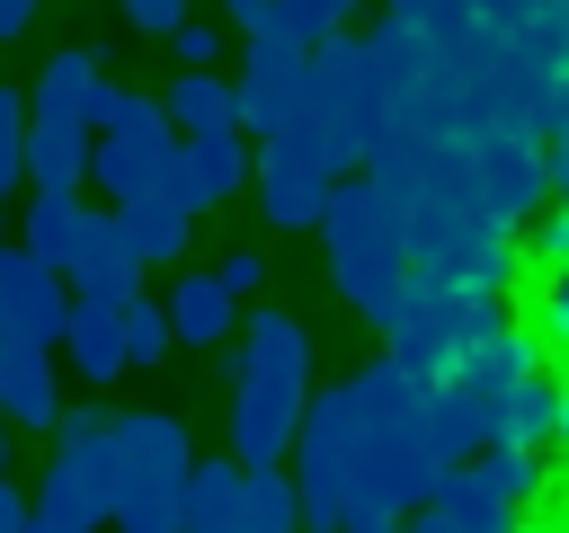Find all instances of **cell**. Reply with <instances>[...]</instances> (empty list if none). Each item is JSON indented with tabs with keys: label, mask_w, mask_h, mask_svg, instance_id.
<instances>
[{
	"label": "cell",
	"mask_w": 569,
	"mask_h": 533,
	"mask_svg": "<svg viewBox=\"0 0 569 533\" xmlns=\"http://www.w3.org/2000/svg\"><path fill=\"white\" fill-rule=\"evenodd\" d=\"M462 471L436 418V382L400 373L373 355L356 382L311 391L302 444H293V489H302V533H356V524H400L409 506H436V489Z\"/></svg>",
	"instance_id": "1"
},
{
	"label": "cell",
	"mask_w": 569,
	"mask_h": 533,
	"mask_svg": "<svg viewBox=\"0 0 569 533\" xmlns=\"http://www.w3.org/2000/svg\"><path fill=\"white\" fill-rule=\"evenodd\" d=\"M311 418V329L293 311H249L231 338V453L284 471Z\"/></svg>",
	"instance_id": "2"
},
{
	"label": "cell",
	"mask_w": 569,
	"mask_h": 533,
	"mask_svg": "<svg viewBox=\"0 0 569 533\" xmlns=\"http://www.w3.org/2000/svg\"><path fill=\"white\" fill-rule=\"evenodd\" d=\"M320 249H329V284H338V302L356 311V320H373V329H391V311H400V293H409V222H400V204L373 187V178H338V204H329V222H320Z\"/></svg>",
	"instance_id": "3"
},
{
	"label": "cell",
	"mask_w": 569,
	"mask_h": 533,
	"mask_svg": "<svg viewBox=\"0 0 569 533\" xmlns=\"http://www.w3.org/2000/svg\"><path fill=\"white\" fill-rule=\"evenodd\" d=\"M409 266L453 293L498 302L516 284V222H498L489 204H427V213H409Z\"/></svg>",
	"instance_id": "4"
},
{
	"label": "cell",
	"mask_w": 569,
	"mask_h": 533,
	"mask_svg": "<svg viewBox=\"0 0 569 533\" xmlns=\"http://www.w3.org/2000/svg\"><path fill=\"white\" fill-rule=\"evenodd\" d=\"M507 311L498 302H480V293H453V284H436V275H409V293H400V311H391V364L400 373H418V382H445L489 329H498Z\"/></svg>",
	"instance_id": "5"
},
{
	"label": "cell",
	"mask_w": 569,
	"mask_h": 533,
	"mask_svg": "<svg viewBox=\"0 0 569 533\" xmlns=\"http://www.w3.org/2000/svg\"><path fill=\"white\" fill-rule=\"evenodd\" d=\"M187 533H302L293 471H249L240 453H213L187 471Z\"/></svg>",
	"instance_id": "6"
},
{
	"label": "cell",
	"mask_w": 569,
	"mask_h": 533,
	"mask_svg": "<svg viewBox=\"0 0 569 533\" xmlns=\"http://www.w3.org/2000/svg\"><path fill=\"white\" fill-rule=\"evenodd\" d=\"M542 497V453H516V444H489L471 453L427 515H445V533H525V506Z\"/></svg>",
	"instance_id": "7"
},
{
	"label": "cell",
	"mask_w": 569,
	"mask_h": 533,
	"mask_svg": "<svg viewBox=\"0 0 569 533\" xmlns=\"http://www.w3.org/2000/svg\"><path fill=\"white\" fill-rule=\"evenodd\" d=\"M249 53H240V133L249 142H276V133H293V115H302V89H311V44H293V36H240Z\"/></svg>",
	"instance_id": "8"
},
{
	"label": "cell",
	"mask_w": 569,
	"mask_h": 533,
	"mask_svg": "<svg viewBox=\"0 0 569 533\" xmlns=\"http://www.w3.org/2000/svg\"><path fill=\"white\" fill-rule=\"evenodd\" d=\"M71 311H80L71 275L44 266V258H27L9 240V258H0V346H62L71 338Z\"/></svg>",
	"instance_id": "9"
},
{
	"label": "cell",
	"mask_w": 569,
	"mask_h": 533,
	"mask_svg": "<svg viewBox=\"0 0 569 533\" xmlns=\"http://www.w3.org/2000/svg\"><path fill=\"white\" fill-rule=\"evenodd\" d=\"M329 204H338V178L302 142H258V213L276 231H320Z\"/></svg>",
	"instance_id": "10"
},
{
	"label": "cell",
	"mask_w": 569,
	"mask_h": 533,
	"mask_svg": "<svg viewBox=\"0 0 569 533\" xmlns=\"http://www.w3.org/2000/svg\"><path fill=\"white\" fill-rule=\"evenodd\" d=\"M471 178L498 222H525L551 187V151H542V133H498V142H471Z\"/></svg>",
	"instance_id": "11"
},
{
	"label": "cell",
	"mask_w": 569,
	"mask_h": 533,
	"mask_svg": "<svg viewBox=\"0 0 569 533\" xmlns=\"http://www.w3.org/2000/svg\"><path fill=\"white\" fill-rule=\"evenodd\" d=\"M169 187H178V195H187L196 213L231 204L240 187H258V151H249V133H178Z\"/></svg>",
	"instance_id": "12"
},
{
	"label": "cell",
	"mask_w": 569,
	"mask_h": 533,
	"mask_svg": "<svg viewBox=\"0 0 569 533\" xmlns=\"http://www.w3.org/2000/svg\"><path fill=\"white\" fill-rule=\"evenodd\" d=\"M71 293H80V302H107V311L142 302V249H133V231H124L116 204L89 222V249H80V266H71Z\"/></svg>",
	"instance_id": "13"
},
{
	"label": "cell",
	"mask_w": 569,
	"mask_h": 533,
	"mask_svg": "<svg viewBox=\"0 0 569 533\" xmlns=\"http://www.w3.org/2000/svg\"><path fill=\"white\" fill-rule=\"evenodd\" d=\"M107 444H116V471L124 480H187L196 471V444H187V426L169 409H116Z\"/></svg>",
	"instance_id": "14"
},
{
	"label": "cell",
	"mask_w": 569,
	"mask_h": 533,
	"mask_svg": "<svg viewBox=\"0 0 569 533\" xmlns=\"http://www.w3.org/2000/svg\"><path fill=\"white\" fill-rule=\"evenodd\" d=\"M178 160V124H151V133H98V160H89V187H107V204H133L169 178Z\"/></svg>",
	"instance_id": "15"
},
{
	"label": "cell",
	"mask_w": 569,
	"mask_h": 533,
	"mask_svg": "<svg viewBox=\"0 0 569 533\" xmlns=\"http://www.w3.org/2000/svg\"><path fill=\"white\" fill-rule=\"evenodd\" d=\"M89 222H98V204H89V195H53V187H27V213H18V249L71 275V266H80V249H89Z\"/></svg>",
	"instance_id": "16"
},
{
	"label": "cell",
	"mask_w": 569,
	"mask_h": 533,
	"mask_svg": "<svg viewBox=\"0 0 569 533\" xmlns=\"http://www.w3.org/2000/svg\"><path fill=\"white\" fill-rule=\"evenodd\" d=\"M0 418L53 435V418H62V364H53V346H0Z\"/></svg>",
	"instance_id": "17"
},
{
	"label": "cell",
	"mask_w": 569,
	"mask_h": 533,
	"mask_svg": "<svg viewBox=\"0 0 569 533\" xmlns=\"http://www.w3.org/2000/svg\"><path fill=\"white\" fill-rule=\"evenodd\" d=\"M498 444H516V453H542V444H569V373H525L516 382V400H507V418H498Z\"/></svg>",
	"instance_id": "18"
},
{
	"label": "cell",
	"mask_w": 569,
	"mask_h": 533,
	"mask_svg": "<svg viewBox=\"0 0 569 533\" xmlns=\"http://www.w3.org/2000/svg\"><path fill=\"white\" fill-rule=\"evenodd\" d=\"M89 160H98V133H89V124H71V115H36V133H27V187L80 195V187H89Z\"/></svg>",
	"instance_id": "19"
},
{
	"label": "cell",
	"mask_w": 569,
	"mask_h": 533,
	"mask_svg": "<svg viewBox=\"0 0 569 533\" xmlns=\"http://www.w3.org/2000/svg\"><path fill=\"white\" fill-rule=\"evenodd\" d=\"M169 329H178V346H231L240 338V293L204 266V275H178L169 284Z\"/></svg>",
	"instance_id": "20"
},
{
	"label": "cell",
	"mask_w": 569,
	"mask_h": 533,
	"mask_svg": "<svg viewBox=\"0 0 569 533\" xmlns=\"http://www.w3.org/2000/svg\"><path fill=\"white\" fill-rule=\"evenodd\" d=\"M124 213V231H133V249H142V266H178L187 258V240H196V204L160 178L151 195H133V204H116Z\"/></svg>",
	"instance_id": "21"
},
{
	"label": "cell",
	"mask_w": 569,
	"mask_h": 533,
	"mask_svg": "<svg viewBox=\"0 0 569 533\" xmlns=\"http://www.w3.org/2000/svg\"><path fill=\"white\" fill-rule=\"evenodd\" d=\"M62 355H71V373H80L89 391H116V382L133 373V355H124V311H107V302H80V311H71V338H62Z\"/></svg>",
	"instance_id": "22"
},
{
	"label": "cell",
	"mask_w": 569,
	"mask_h": 533,
	"mask_svg": "<svg viewBox=\"0 0 569 533\" xmlns=\"http://www.w3.org/2000/svg\"><path fill=\"white\" fill-rule=\"evenodd\" d=\"M160 107L178 133H240V80H222V71H178L160 89Z\"/></svg>",
	"instance_id": "23"
},
{
	"label": "cell",
	"mask_w": 569,
	"mask_h": 533,
	"mask_svg": "<svg viewBox=\"0 0 569 533\" xmlns=\"http://www.w3.org/2000/svg\"><path fill=\"white\" fill-rule=\"evenodd\" d=\"M98 53L89 44H62V53H44V71L27 80V98H36V115H71V124H89V98H98Z\"/></svg>",
	"instance_id": "24"
},
{
	"label": "cell",
	"mask_w": 569,
	"mask_h": 533,
	"mask_svg": "<svg viewBox=\"0 0 569 533\" xmlns=\"http://www.w3.org/2000/svg\"><path fill=\"white\" fill-rule=\"evenodd\" d=\"M116 533H187V480H124Z\"/></svg>",
	"instance_id": "25"
},
{
	"label": "cell",
	"mask_w": 569,
	"mask_h": 533,
	"mask_svg": "<svg viewBox=\"0 0 569 533\" xmlns=\"http://www.w3.org/2000/svg\"><path fill=\"white\" fill-rule=\"evenodd\" d=\"M169 346H178V329H169V302H151V293H142V302H124V355H133V373H151Z\"/></svg>",
	"instance_id": "26"
},
{
	"label": "cell",
	"mask_w": 569,
	"mask_h": 533,
	"mask_svg": "<svg viewBox=\"0 0 569 533\" xmlns=\"http://www.w3.org/2000/svg\"><path fill=\"white\" fill-rule=\"evenodd\" d=\"M356 9H365V0H284V9H276V36H293V44H329V36H347Z\"/></svg>",
	"instance_id": "27"
},
{
	"label": "cell",
	"mask_w": 569,
	"mask_h": 533,
	"mask_svg": "<svg viewBox=\"0 0 569 533\" xmlns=\"http://www.w3.org/2000/svg\"><path fill=\"white\" fill-rule=\"evenodd\" d=\"M169 53H178V71H222V27L213 18H187L169 36Z\"/></svg>",
	"instance_id": "28"
},
{
	"label": "cell",
	"mask_w": 569,
	"mask_h": 533,
	"mask_svg": "<svg viewBox=\"0 0 569 533\" xmlns=\"http://www.w3.org/2000/svg\"><path fill=\"white\" fill-rule=\"evenodd\" d=\"M116 9H124V27H133V36H178L196 0H116Z\"/></svg>",
	"instance_id": "29"
},
{
	"label": "cell",
	"mask_w": 569,
	"mask_h": 533,
	"mask_svg": "<svg viewBox=\"0 0 569 533\" xmlns=\"http://www.w3.org/2000/svg\"><path fill=\"white\" fill-rule=\"evenodd\" d=\"M533 329H542L551 346H569V266L542 284V302H533Z\"/></svg>",
	"instance_id": "30"
},
{
	"label": "cell",
	"mask_w": 569,
	"mask_h": 533,
	"mask_svg": "<svg viewBox=\"0 0 569 533\" xmlns=\"http://www.w3.org/2000/svg\"><path fill=\"white\" fill-rule=\"evenodd\" d=\"M533 258H542V266H551V275H560V266H569V195H560V204H551V222H542V231H533Z\"/></svg>",
	"instance_id": "31"
},
{
	"label": "cell",
	"mask_w": 569,
	"mask_h": 533,
	"mask_svg": "<svg viewBox=\"0 0 569 533\" xmlns=\"http://www.w3.org/2000/svg\"><path fill=\"white\" fill-rule=\"evenodd\" d=\"M213 275H222V284H231V293H240V302H249V293H258V284H267V258H258V249H231V258H222V266H213Z\"/></svg>",
	"instance_id": "32"
},
{
	"label": "cell",
	"mask_w": 569,
	"mask_h": 533,
	"mask_svg": "<svg viewBox=\"0 0 569 533\" xmlns=\"http://www.w3.org/2000/svg\"><path fill=\"white\" fill-rule=\"evenodd\" d=\"M276 9H284V0H222V18H231L240 36H267V27H276Z\"/></svg>",
	"instance_id": "33"
},
{
	"label": "cell",
	"mask_w": 569,
	"mask_h": 533,
	"mask_svg": "<svg viewBox=\"0 0 569 533\" xmlns=\"http://www.w3.org/2000/svg\"><path fill=\"white\" fill-rule=\"evenodd\" d=\"M36 18H44V0H0V44H18Z\"/></svg>",
	"instance_id": "34"
},
{
	"label": "cell",
	"mask_w": 569,
	"mask_h": 533,
	"mask_svg": "<svg viewBox=\"0 0 569 533\" xmlns=\"http://www.w3.org/2000/svg\"><path fill=\"white\" fill-rule=\"evenodd\" d=\"M0 480H9V418H0Z\"/></svg>",
	"instance_id": "35"
},
{
	"label": "cell",
	"mask_w": 569,
	"mask_h": 533,
	"mask_svg": "<svg viewBox=\"0 0 569 533\" xmlns=\"http://www.w3.org/2000/svg\"><path fill=\"white\" fill-rule=\"evenodd\" d=\"M9 240H18V231H9V222H0V258H9Z\"/></svg>",
	"instance_id": "36"
},
{
	"label": "cell",
	"mask_w": 569,
	"mask_h": 533,
	"mask_svg": "<svg viewBox=\"0 0 569 533\" xmlns=\"http://www.w3.org/2000/svg\"><path fill=\"white\" fill-rule=\"evenodd\" d=\"M0 213H9V187H0Z\"/></svg>",
	"instance_id": "37"
}]
</instances>
